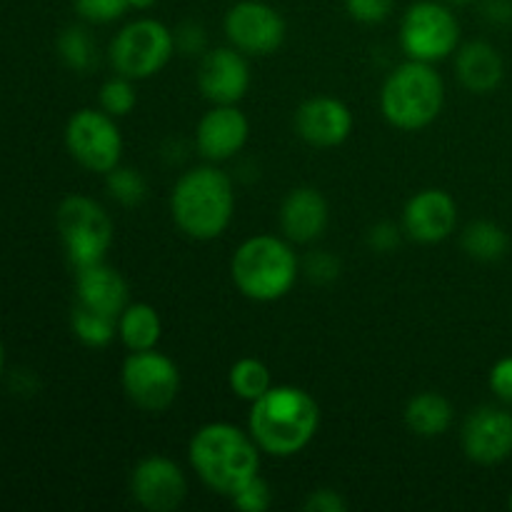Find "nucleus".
<instances>
[{
    "mask_svg": "<svg viewBox=\"0 0 512 512\" xmlns=\"http://www.w3.org/2000/svg\"><path fill=\"white\" fill-rule=\"evenodd\" d=\"M118 335L130 353L158 348L163 320L150 303H128L118 315Z\"/></svg>",
    "mask_w": 512,
    "mask_h": 512,
    "instance_id": "nucleus-22",
    "label": "nucleus"
},
{
    "mask_svg": "<svg viewBox=\"0 0 512 512\" xmlns=\"http://www.w3.org/2000/svg\"><path fill=\"white\" fill-rule=\"evenodd\" d=\"M455 418V410L445 395L425 390V393L413 395L405 405V425L410 433L418 438H440L450 430Z\"/></svg>",
    "mask_w": 512,
    "mask_h": 512,
    "instance_id": "nucleus-21",
    "label": "nucleus"
},
{
    "mask_svg": "<svg viewBox=\"0 0 512 512\" xmlns=\"http://www.w3.org/2000/svg\"><path fill=\"white\" fill-rule=\"evenodd\" d=\"M3 368H5V350H3V343H0V375H3Z\"/></svg>",
    "mask_w": 512,
    "mask_h": 512,
    "instance_id": "nucleus-39",
    "label": "nucleus"
},
{
    "mask_svg": "<svg viewBox=\"0 0 512 512\" xmlns=\"http://www.w3.org/2000/svg\"><path fill=\"white\" fill-rule=\"evenodd\" d=\"M295 130L313 148H338L353 133V113L343 100L315 95L295 110Z\"/></svg>",
    "mask_w": 512,
    "mask_h": 512,
    "instance_id": "nucleus-17",
    "label": "nucleus"
},
{
    "mask_svg": "<svg viewBox=\"0 0 512 512\" xmlns=\"http://www.w3.org/2000/svg\"><path fill=\"white\" fill-rule=\"evenodd\" d=\"M118 118L105 113L103 108H83L70 115L65 125V145L78 165L90 173H110L118 168L123 158V133Z\"/></svg>",
    "mask_w": 512,
    "mask_h": 512,
    "instance_id": "nucleus-9",
    "label": "nucleus"
},
{
    "mask_svg": "<svg viewBox=\"0 0 512 512\" xmlns=\"http://www.w3.org/2000/svg\"><path fill=\"white\" fill-rule=\"evenodd\" d=\"M320 428V405L298 385H273L250 403L248 430L258 448L273 458L303 453Z\"/></svg>",
    "mask_w": 512,
    "mask_h": 512,
    "instance_id": "nucleus-1",
    "label": "nucleus"
},
{
    "mask_svg": "<svg viewBox=\"0 0 512 512\" xmlns=\"http://www.w3.org/2000/svg\"><path fill=\"white\" fill-rule=\"evenodd\" d=\"M105 183H108V193L115 203L125 205V208H135L148 198V183L143 175L135 168H125L118 165L110 173H105Z\"/></svg>",
    "mask_w": 512,
    "mask_h": 512,
    "instance_id": "nucleus-27",
    "label": "nucleus"
},
{
    "mask_svg": "<svg viewBox=\"0 0 512 512\" xmlns=\"http://www.w3.org/2000/svg\"><path fill=\"white\" fill-rule=\"evenodd\" d=\"M175 33L155 18H138L123 25L110 40L108 58L115 73L130 80H148L158 75L175 55Z\"/></svg>",
    "mask_w": 512,
    "mask_h": 512,
    "instance_id": "nucleus-6",
    "label": "nucleus"
},
{
    "mask_svg": "<svg viewBox=\"0 0 512 512\" xmlns=\"http://www.w3.org/2000/svg\"><path fill=\"white\" fill-rule=\"evenodd\" d=\"M328 220V200L318 188L303 185V188L290 190L280 205V230H283V238H288L293 245H308L323 238Z\"/></svg>",
    "mask_w": 512,
    "mask_h": 512,
    "instance_id": "nucleus-18",
    "label": "nucleus"
},
{
    "mask_svg": "<svg viewBox=\"0 0 512 512\" xmlns=\"http://www.w3.org/2000/svg\"><path fill=\"white\" fill-rule=\"evenodd\" d=\"M345 10L355 23L378 25L393 15L395 0H345Z\"/></svg>",
    "mask_w": 512,
    "mask_h": 512,
    "instance_id": "nucleus-31",
    "label": "nucleus"
},
{
    "mask_svg": "<svg viewBox=\"0 0 512 512\" xmlns=\"http://www.w3.org/2000/svg\"><path fill=\"white\" fill-rule=\"evenodd\" d=\"M138 105V93H135V80L115 73L113 78L105 80L100 88V108L113 118H125Z\"/></svg>",
    "mask_w": 512,
    "mask_h": 512,
    "instance_id": "nucleus-28",
    "label": "nucleus"
},
{
    "mask_svg": "<svg viewBox=\"0 0 512 512\" xmlns=\"http://www.w3.org/2000/svg\"><path fill=\"white\" fill-rule=\"evenodd\" d=\"M55 223L75 270L105 260L113 245V220L98 200L88 195H68L58 205Z\"/></svg>",
    "mask_w": 512,
    "mask_h": 512,
    "instance_id": "nucleus-7",
    "label": "nucleus"
},
{
    "mask_svg": "<svg viewBox=\"0 0 512 512\" xmlns=\"http://www.w3.org/2000/svg\"><path fill=\"white\" fill-rule=\"evenodd\" d=\"M230 503H233V508L243 512H265L273 505V490H270V485L265 483L260 475H255L253 480H248V483L230 498Z\"/></svg>",
    "mask_w": 512,
    "mask_h": 512,
    "instance_id": "nucleus-30",
    "label": "nucleus"
},
{
    "mask_svg": "<svg viewBox=\"0 0 512 512\" xmlns=\"http://www.w3.org/2000/svg\"><path fill=\"white\" fill-rule=\"evenodd\" d=\"M75 295H78V305L118 318L128 305L130 293L123 275L100 260V263L75 270Z\"/></svg>",
    "mask_w": 512,
    "mask_h": 512,
    "instance_id": "nucleus-19",
    "label": "nucleus"
},
{
    "mask_svg": "<svg viewBox=\"0 0 512 512\" xmlns=\"http://www.w3.org/2000/svg\"><path fill=\"white\" fill-rule=\"evenodd\" d=\"M155 3H158V0H128V5L133 10H150L155 8Z\"/></svg>",
    "mask_w": 512,
    "mask_h": 512,
    "instance_id": "nucleus-38",
    "label": "nucleus"
},
{
    "mask_svg": "<svg viewBox=\"0 0 512 512\" xmlns=\"http://www.w3.org/2000/svg\"><path fill=\"white\" fill-rule=\"evenodd\" d=\"M460 23L448 3L418 0L400 20V48L410 60L438 63L458 53Z\"/></svg>",
    "mask_w": 512,
    "mask_h": 512,
    "instance_id": "nucleus-8",
    "label": "nucleus"
},
{
    "mask_svg": "<svg viewBox=\"0 0 512 512\" xmlns=\"http://www.w3.org/2000/svg\"><path fill=\"white\" fill-rule=\"evenodd\" d=\"M75 13L95 25H108L123 18L130 10L128 0H73Z\"/></svg>",
    "mask_w": 512,
    "mask_h": 512,
    "instance_id": "nucleus-29",
    "label": "nucleus"
},
{
    "mask_svg": "<svg viewBox=\"0 0 512 512\" xmlns=\"http://www.w3.org/2000/svg\"><path fill=\"white\" fill-rule=\"evenodd\" d=\"M455 75L465 90L475 95H488L503 83L505 60L495 45L473 40L455 55Z\"/></svg>",
    "mask_w": 512,
    "mask_h": 512,
    "instance_id": "nucleus-20",
    "label": "nucleus"
},
{
    "mask_svg": "<svg viewBox=\"0 0 512 512\" xmlns=\"http://www.w3.org/2000/svg\"><path fill=\"white\" fill-rule=\"evenodd\" d=\"M258 443L250 430L233 423H208L195 430L188 445V458L198 478L218 495L233 498L248 480L260 475Z\"/></svg>",
    "mask_w": 512,
    "mask_h": 512,
    "instance_id": "nucleus-2",
    "label": "nucleus"
},
{
    "mask_svg": "<svg viewBox=\"0 0 512 512\" xmlns=\"http://www.w3.org/2000/svg\"><path fill=\"white\" fill-rule=\"evenodd\" d=\"M120 383L135 408L145 413H163L180 395V370L168 355L153 350H135L125 358Z\"/></svg>",
    "mask_w": 512,
    "mask_h": 512,
    "instance_id": "nucleus-10",
    "label": "nucleus"
},
{
    "mask_svg": "<svg viewBox=\"0 0 512 512\" xmlns=\"http://www.w3.org/2000/svg\"><path fill=\"white\" fill-rule=\"evenodd\" d=\"M70 328H73L75 338L88 348H108L118 335V318L90 310L85 305H75L73 315H70Z\"/></svg>",
    "mask_w": 512,
    "mask_h": 512,
    "instance_id": "nucleus-25",
    "label": "nucleus"
},
{
    "mask_svg": "<svg viewBox=\"0 0 512 512\" xmlns=\"http://www.w3.org/2000/svg\"><path fill=\"white\" fill-rule=\"evenodd\" d=\"M303 508L308 512H345L348 510V500H345L343 493H338V490L320 488L308 495Z\"/></svg>",
    "mask_w": 512,
    "mask_h": 512,
    "instance_id": "nucleus-34",
    "label": "nucleus"
},
{
    "mask_svg": "<svg viewBox=\"0 0 512 512\" xmlns=\"http://www.w3.org/2000/svg\"><path fill=\"white\" fill-rule=\"evenodd\" d=\"M58 55L75 73H90L98 65V45L80 25H70L58 35Z\"/></svg>",
    "mask_w": 512,
    "mask_h": 512,
    "instance_id": "nucleus-26",
    "label": "nucleus"
},
{
    "mask_svg": "<svg viewBox=\"0 0 512 512\" xmlns=\"http://www.w3.org/2000/svg\"><path fill=\"white\" fill-rule=\"evenodd\" d=\"M490 390H493L500 403L512 405V355L493 365V370H490Z\"/></svg>",
    "mask_w": 512,
    "mask_h": 512,
    "instance_id": "nucleus-33",
    "label": "nucleus"
},
{
    "mask_svg": "<svg viewBox=\"0 0 512 512\" xmlns=\"http://www.w3.org/2000/svg\"><path fill=\"white\" fill-rule=\"evenodd\" d=\"M228 385L235 398L255 403L260 395L273 388V375L270 368L258 358H240L235 360L228 373Z\"/></svg>",
    "mask_w": 512,
    "mask_h": 512,
    "instance_id": "nucleus-24",
    "label": "nucleus"
},
{
    "mask_svg": "<svg viewBox=\"0 0 512 512\" xmlns=\"http://www.w3.org/2000/svg\"><path fill=\"white\" fill-rule=\"evenodd\" d=\"M463 250L480 263H498L508 255L510 235L493 220H473L463 230Z\"/></svg>",
    "mask_w": 512,
    "mask_h": 512,
    "instance_id": "nucleus-23",
    "label": "nucleus"
},
{
    "mask_svg": "<svg viewBox=\"0 0 512 512\" xmlns=\"http://www.w3.org/2000/svg\"><path fill=\"white\" fill-rule=\"evenodd\" d=\"M285 20L263 0H238L225 13V35L245 55H270L283 45Z\"/></svg>",
    "mask_w": 512,
    "mask_h": 512,
    "instance_id": "nucleus-11",
    "label": "nucleus"
},
{
    "mask_svg": "<svg viewBox=\"0 0 512 512\" xmlns=\"http://www.w3.org/2000/svg\"><path fill=\"white\" fill-rule=\"evenodd\" d=\"M485 20L493 25H510L512 23V0H485L483 3Z\"/></svg>",
    "mask_w": 512,
    "mask_h": 512,
    "instance_id": "nucleus-37",
    "label": "nucleus"
},
{
    "mask_svg": "<svg viewBox=\"0 0 512 512\" xmlns=\"http://www.w3.org/2000/svg\"><path fill=\"white\" fill-rule=\"evenodd\" d=\"M508 505H510V510H512V493H510V500H508Z\"/></svg>",
    "mask_w": 512,
    "mask_h": 512,
    "instance_id": "nucleus-41",
    "label": "nucleus"
},
{
    "mask_svg": "<svg viewBox=\"0 0 512 512\" xmlns=\"http://www.w3.org/2000/svg\"><path fill=\"white\" fill-rule=\"evenodd\" d=\"M403 228H398L395 223H388V220H383V223L373 225L368 233V245L375 250V253H390V250H395L400 245V240H403Z\"/></svg>",
    "mask_w": 512,
    "mask_h": 512,
    "instance_id": "nucleus-32",
    "label": "nucleus"
},
{
    "mask_svg": "<svg viewBox=\"0 0 512 512\" xmlns=\"http://www.w3.org/2000/svg\"><path fill=\"white\" fill-rule=\"evenodd\" d=\"M175 43H178V48H183L185 53H198V50H203L205 43L203 28L195 23H185L183 28L175 33Z\"/></svg>",
    "mask_w": 512,
    "mask_h": 512,
    "instance_id": "nucleus-36",
    "label": "nucleus"
},
{
    "mask_svg": "<svg viewBox=\"0 0 512 512\" xmlns=\"http://www.w3.org/2000/svg\"><path fill=\"white\" fill-rule=\"evenodd\" d=\"M450 5H470V3H475V0H448Z\"/></svg>",
    "mask_w": 512,
    "mask_h": 512,
    "instance_id": "nucleus-40",
    "label": "nucleus"
},
{
    "mask_svg": "<svg viewBox=\"0 0 512 512\" xmlns=\"http://www.w3.org/2000/svg\"><path fill=\"white\" fill-rule=\"evenodd\" d=\"M300 260L293 243L278 235H253L238 245L230 260V278L240 295L255 303H275L298 283Z\"/></svg>",
    "mask_w": 512,
    "mask_h": 512,
    "instance_id": "nucleus-4",
    "label": "nucleus"
},
{
    "mask_svg": "<svg viewBox=\"0 0 512 512\" xmlns=\"http://www.w3.org/2000/svg\"><path fill=\"white\" fill-rule=\"evenodd\" d=\"M445 105V80L433 63L405 60L385 78L380 110L393 128L413 133L438 120Z\"/></svg>",
    "mask_w": 512,
    "mask_h": 512,
    "instance_id": "nucleus-5",
    "label": "nucleus"
},
{
    "mask_svg": "<svg viewBox=\"0 0 512 512\" xmlns=\"http://www.w3.org/2000/svg\"><path fill=\"white\" fill-rule=\"evenodd\" d=\"M458 228V203L448 190L425 188L408 200L403 210V230L423 245L448 240Z\"/></svg>",
    "mask_w": 512,
    "mask_h": 512,
    "instance_id": "nucleus-15",
    "label": "nucleus"
},
{
    "mask_svg": "<svg viewBox=\"0 0 512 512\" xmlns=\"http://www.w3.org/2000/svg\"><path fill=\"white\" fill-rule=\"evenodd\" d=\"M250 120L238 105H213L195 128V145L210 163H225L245 148Z\"/></svg>",
    "mask_w": 512,
    "mask_h": 512,
    "instance_id": "nucleus-16",
    "label": "nucleus"
},
{
    "mask_svg": "<svg viewBox=\"0 0 512 512\" xmlns=\"http://www.w3.org/2000/svg\"><path fill=\"white\" fill-rule=\"evenodd\" d=\"M463 453L478 465H498L512 455V413L498 405L473 410L460 433Z\"/></svg>",
    "mask_w": 512,
    "mask_h": 512,
    "instance_id": "nucleus-13",
    "label": "nucleus"
},
{
    "mask_svg": "<svg viewBox=\"0 0 512 512\" xmlns=\"http://www.w3.org/2000/svg\"><path fill=\"white\" fill-rule=\"evenodd\" d=\"M235 213L233 180L215 165H200L180 175L170 193V215L188 238L215 240L228 230Z\"/></svg>",
    "mask_w": 512,
    "mask_h": 512,
    "instance_id": "nucleus-3",
    "label": "nucleus"
},
{
    "mask_svg": "<svg viewBox=\"0 0 512 512\" xmlns=\"http://www.w3.org/2000/svg\"><path fill=\"white\" fill-rule=\"evenodd\" d=\"M305 273L315 280V283H330L340 275V263L330 253H313L305 263Z\"/></svg>",
    "mask_w": 512,
    "mask_h": 512,
    "instance_id": "nucleus-35",
    "label": "nucleus"
},
{
    "mask_svg": "<svg viewBox=\"0 0 512 512\" xmlns=\"http://www.w3.org/2000/svg\"><path fill=\"white\" fill-rule=\"evenodd\" d=\"M198 88L213 105H238L250 88V65L245 53L233 45L203 53L198 65Z\"/></svg>",
    "mask_w": 512,
    "mask_h": 512,
    "instance_id": "nucleus-14",
    "label": "nucleus"
},
{
    "mask_svg": "<svg viewBox=\"0 0 512 512\" xmlns=\"http://www.w3.org/2000/svg\"><path fill=\"white\" fill-rule=\"evenodd\" d=\"M130 493L140 508L173 512L188 498V478L175 460L165 455H148L130 473Z\"/></svg>",
    "mask_w": 512,
    "mask_h": 512,
    "instance_id": "nucleus-12",
    "label": "nucleus"
}]
</instances>
